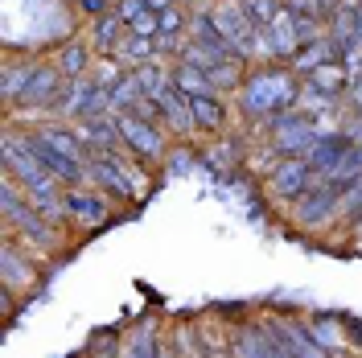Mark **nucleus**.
Segmentation results:
<instances>
[{"instance_id":"f257e3e1","label":"nucleus","mask_w":362,"mask_h":358,"mask_svg":"<svg viewBox=\"0 0 362 358\" xmlns=\"http://www.w3.org/2000/svg\"><path fill=\"white\" fill-rule=\"evenodd\" d=\"M317 21L313 17H300V13H293L288 4L272 17L268 25H264V33H268V45H272V54L276 58H293L300 45H309V42H317Z\"/></svg>"},{"instance_id":"f03ea898","label":"nucleus","mask_w":362,"mask_h":358,"mask_svg":"<svg viewBox=\"0 0 362 358\" xmlns=\"http://www.w3.org/2000/svg\"><path fill=\"white\" fill-rule=\"evenodd\" d=\"M293 99H296L293 74H284V70H259V79H251L243 108L251 115H272V112H280V108H288Z\"/></svg>"},{"instance_id":"7ed1b4c3","label":"nucleus","mask_w":362,"mask_h":358,"mask_svg":"<svg viewBox=\"0 0 362 358\" xmlns=\"http://www.w3.org/2000/svg\"><path fill=\"white\" fill-rule=\"evenodd\" d=\"M103 108H112V91L103 87L99 79H70V87L58 99V115L66 120H99Z\"/></svg>"},{"instance_id":"20e7f679","label":"nucleus","mask_w":362,"mask_h":358,"mask_svg":"<svg viewBox=\"0 0 362 358\" xmlns=\"http://www.w3.org/2000/svg\"><path fill=\"white\" fill-rule=\"evenodd\" d=\"M115 124H119V136L132 144L140 157H160L165 153V136H160L157 124H148V120H140L132 112H115Z\"/></svg>"},{"instance_id":"39448f33","label":"nucleus","mask_w":362,"mask_h":358,"mask_svg":"<svg viewBox=\"0 0 362 358\" xmlns=\"http://www.w3.org/2000/svg\"><path fill=\"white\" fill-rule=\"evenodd\" d=\"M272 124H276V149L280 153L300 157V153H309L317 144V132L305 115H272Z\"/></svg>"},{"instance_id":"423d86ee","label":"nucleus","mask_w":362,"mask_h":358,"mask_svg":"<svg viewBox=\"0 0 362 358\" xmlns=\"http://www.w3.org/2000/svg\"><path fill=\"white\" fill-rule=\"evenodd\" d=\"M309 178H313V165L305 157H288L272 169V190H276L280 198H300L305 185H309Z\"/></svg>"},{"instance_id":"0eeeda50","label":"nucleus","mask_w":362,"mask_h":358,"mask_svg":"<svg viewBox=\"0 0 362 358\" xmlns=\"http://www.w3.org/2000/svg\"><path fill=\"white\" fill-rule=\"evenodd\" d=\"M62 79H66V74H62V70L54 67V62H45V67H37L33 70V79H29V87H25V103H29V108H33V103H58V99H62Z\"/></svg>"},{"instance_id":"6e6552de","label":"nucleus","mask_w":362,"mask_h":358,"mask_svg":"<svg viewBox=\"0 0 362 358\" xmlns=\"http://www.w3.org/2000/svg\"><path fill=\"white\" fill-rule=\"evenodd\" d=\"M74 136L87 144L95 157H99V153H115V140H124V136H119V124H115V120H107V115L87 120V124H83V132H74Z\"/></svg>"},{"instance_id":"1a4fd4ad","label":"nucleus","mask_w":362,"mask_h":358,"mask_svg":"<svg viewBox=\"0 0 362 358\" xmlns=\"http://www.w3.org/2000/svg\"><path fill=\"white\" fill-rule=\"evenodd\" d=\"M354 149V140L350 136H329V140H317L313 144V157H309V165H313V173H321V178H329L334 169L341 165V157Z\"/></svg>"},{"instance_id":"9d476101","label":"nucleus","mask_w":362,"mask_h":358,"mask_svg":"<svg viewBox=\"0 0 362 358\" xmlns=\"http://www.w3.org/2000/svg\"><path fill=\"white\" fill-rule=\"evenodd\" d=\"M341 185H334V181H325V185H317L313 194H300V206H296V214H300V223H321L329 210H334V202H338Z\"/></svg>"},{"instance_id":"9b49d317","label":"nucleus","mask_w":362,"mask_h":358,"mask_svg":"<svg viewBox=\"0 0 362 358\" xmlns=\"http://www.w3.org/2000/svg\"><path fill=\"white\" fill-rule=\"evenodd\" d=\"M62 206H66V214H74L78 223H87V226H95V223H107V202L99 198V194H83V190H74V194H66L62 198Z\"/></svg>"},{"instance_id":"f8f14e48","label":"nucleus","mask_w":362,"mask_h":358,"mask_svg":"<svg viewBox=\"0 0 362 358\" xmlns=\"http://www.w3.org/2000/svg\"><path fill=\"white\" fill-rule=\"evenodd\" d=\"M334 54H338V45L325 42V37H317V42L300 45V50L293 54V67H296V70H309V74H313V70L329 67V62H334Z\"/></svg>"},{"instance_id":"ddd939ff","label":"nucleus","mask_w":362,"mask_h":358,"mask_svg":"<svg viewBox=\"0 0 362 358\" xmlns=\"http://www.w3.org/2000/svg\"><path fill=\"white\" fill-rule=\"evenodd\" d=\"M128 25L119 21V13H103V17H95V50H103V54H115L119 50V33H124Z\"/></svg>"},{"instance_id":"4468645a","label":"nucleus","mask_w":362,"mask_h":358,"mask_svg":"<svg viewBox=\"0 0 362 358\" xmlns=\"http://www.w3.org/2000/svg\"><path fill=\"white\" fill-rule=\"evenodd\" d=\"M189 108H194V120H198L202 128H210V132H218L226 124V112L214 95H189Z\"/></svg>"},{"instance_id":"2eb2a0df","label":"nucleus","mask_w":362,"mask_h":358,"mask_svg":"<svg viewBox=\"0 0 362 358\" xmlns=\"http://www.w3.org/2000/svg\"><path fill=\"white\" fill-rule=\"evenodd\" d=\"M173 83H177L181 95H214V83L206 79L202 70L194 67V62H185V67H177V74H173Z\"/></svg>"},{"instance_id":"dca6fc26","label":"nucleus","mask_w":362,"mask_h":358,"mask_svg":"<svg viewBox=\"0 0 362 358\" xmlns=\"http://www.w3.org/2000/svg\"><path fill=\"white\" fill-rule=\"evenodd\" d=\"M87 58H90V50L87 45H78V42H70L62 54H58V62L54 67L62 70L66 79H83V70H87Z\"/></svg>"},{"instance_id":"f3484780","label":"nucleus","mask_w":362,"mask_h":358,"mask_svg":"<svg viewBox=\"0 0 362 358\" xmlns=\"http://www.w3.org/2000/svg\"><path fill=\"white\" fill-rule=\"evenodd\" d=\"M157 50H160L157 37H136V33H128V37L119 42L115 54H119V58H128V62H144V58H153Z\"/></svg>"},{"instance_id":"a211bd4d","label":"nucleus","mask_w":362,"mask_h":358,"mask_svg":"<svg viewBox=\"0 0 362 358\" xmlns=\"http://www.w3.org/2000/svg\"><path fill=\"white\" fill-rule=\"evenodd\" d=\"M33 70L37 67H8L4 70V99H21L25 95V87H29V79H33Z\"/></svg>"},{"instance_id":"6ab92c4d","label":"nucleus","mask_w":362,"mask_h":358,"mask_svg":"<svg viewBox=\"0 0 362 358\" xmlns=\"http://www.w3.org/2000/svg\"><path fill=\"white\" fill-rule=\"evenodd\" d=\"M280 8H284V4H280V0H243V13H247L251 21L259 25V29H264V25H268L272 17H276V13H280Z\"/></svg>"},{"instance_id":"aec40b11","label":"nucleus","mask_w":362,"mask_h":358,"mask_svg":"<svg viewBox=\"0 0 362 358\" xmlns=\"http://www.w3.org/2000/svg\"><path fill=\"white\" fill-rule=\"evenodd\" d=\"M90 358H119V337L115 334L90 337Z\"/></svg>"},{"instance_id":"412c9836","label":"nucleus","mask_w":362,"mask_h":358,"mask_svg":"<svg viewBox=\"0 0 362 358\" xmlns=\"http://www.w3.org/2000/svg\"><path fill=\"white\" fill-rule=\"evenodd\" d=\"M313 87H325V91L341 87V74L334 70V62H329V67H321V70H313Z\"/></svg>"},{"instance_id":"4be33fe9","label":"nucleus","mask_w":362,"mask_h":358,"mask_svg":"<svg viewBox=\"0 0 362 358\" xmlns=\"http://www.w3.org/2000/svg\"><path fill=\"white\" fill-rule=\"evenodd\" d=\"M78 4L87 8L90 17H103V13H107V0H78Z\"/></svg>"},{"instance_id":"5701e85b","label":"nucleus","mask_w":362,"mask_h":358,"mask_svg":"<svg viewBox=\"0 0 362 358\" xmlns=\"http://www.w3.org/2000/svg\"><path fill=\"white\" fill-rule=\"evenodd\" d=\"M144 4H148V8H153V13H165V8H173V4H177V0H144Z\"/></svg>"}]
</instances>
